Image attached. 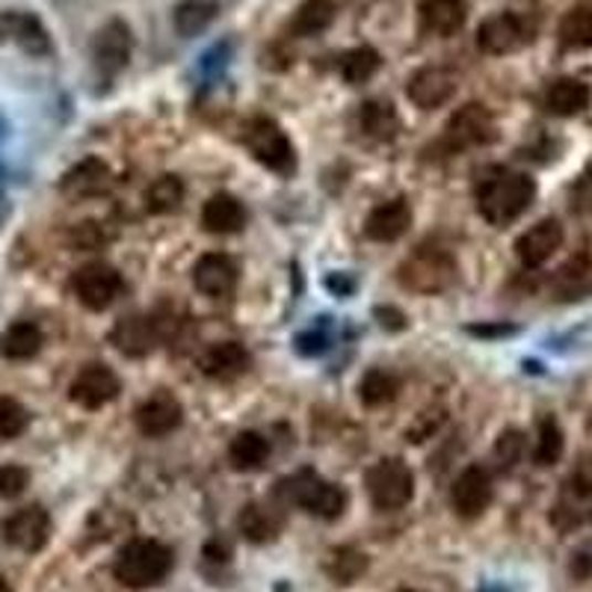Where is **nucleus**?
Returning <instances> with one entry per match:
<instances>
[{
    "mask_svg": "<svg viewBox=\"0 0 592 592\" xmlns=\"http://www.w3.org/2000/svg\"><path fill=\"white\" fill-rule=\"evenodd\" d=\"M533 195H537L533 178L525 172L498 169L489 178H483L477 187V211L491 225H509L528 211Z\"/></svg>",
    "mask_w": 592,
    "mask_h": 592,
    "instance_id": "nucleus-1",
    "label": "nucleus"
},
{
    "mask_svg": "<svg viewBox=\"0 0 592 592\" xmlns=\"http://www.w3.org/2000/svg\"><path fill=\"white\" fill-rule=\"evenodd\" d=\"M172 551L158 539H134L121 548L113 563V574L121 586L130 590H148L167 581V574L172 572Z\"/></svg>",
    "mask_w": 592,
    "mask_h": 592,
    "instance_id": "nucleus-2",
    "label": "nucleus"
},
{
    "mask_svg": "<svg viewBox=\"0 0 592 592\" xmlns=\"http://www.w3.org/2000/svg\"><path fill=\"white\" fill-rule=\"evenodd\" d=\"M278 495L287 504L306 509V512L324 518V521L341 518L343 507H347V495H343L341 486H335V483H329L326 477L311 472V468H303V472L285 477V480L278 483Z\"/></svg>",
    "mask_w": 592,
    "mask_h": 592,
    "instance_id": "nucleus-3",
    "label": "nucleus"
},
{
    "mask_svg": "<svg viewBox=\"0 0 592 592\" xmlns=\"http://www.w3.org/2000/svg\"><path fill=\"white\" fill-rule=\"evenodd\" d=\"M398 278L412 294H444L456 282V261L438 246H421L400 264Z\"/></svg>",
    "mask_w": 592,
    "mask_h": 592,
    "instance_id": "nucleus-4",
    "label": "nucleus"
},
{
    "mask_svg": "<svg viewBox=\"0 0 592 592\" xmlns=\"http://www.w3.org/2000/svg\"><path fill=\"white\" fill-rule=\"evenodd\" d=\"M243 146L250 148V155L258 160L261 167H267L276 176H290L296 169V155L290 139L276 121L267 116H255L243 128Z\"/></svg>",
    "mask_w": 592,
    "mask_h": 592,
    "instance_id": "nucleus-5",
    "label": "nucleus"
},
{
    "mask_svg": "<svg viewBox=\"0 0 592 592\" xmlns=\"http://www.w3.org/2000/svg\"><path fill=\"white\" fill-rule=\"evenodd\" d=\"M377 509H403L415 495V474L403 459H380L364 477Z\"/></svg>",
    "mask_w": 592,
    "mask_h": 592,
    "instance_id": "nucleus-6",
    "label": "nucleus"
},
{
    "mask_svg": "<svg viewBox=\"0 0 592 592\" xmlns=\"http://www.w3.org/2000/svg\"><path fill=\"white\" fill-rule=\"evenodd\" d=\"M72 287L81 306L89 308V311H107L125 290V282H121L119 269L110 267V264L89 261L74 273Z\"/></svg>",
    "mask_w": 592,
    "mask_h": 592,
    "instance_id": "nucleus-7",
    "label": "nucleus"
},
{
    "mask_svg": "<svg viewBox=\"0 0 592 592\" xmlns=\"http://www.w3.org/2000/svg\"><path fill=\"white\" fill-rule=\"evenodd\" d=\"M0 537L7 546H12L15 551H24V554H36L47 546L51 539V516H47L45 507L39 504H30V507L15 509L3 525H0Z\"/></svg>",
    "mask_w": 592,
    "mask_h": 592,
    "instance_id": "nucleus-8",
    "label": "nucleus"
},
{
    "mask_svg": "<svg viewBox=\"0 0 592 592\" xmlns=\"http://www.w3.org/2000/svg\"><path fill=\"white\" fill-rule=\"evenodd\" d=\"M134 54V33L121 19H110L93 39V63L102 77L113 81L128 68Z\"/></svg>",
    "mask_w": 592,
    "mask_h": 592,
    "instance_id": "nucleus-9",
    "label": "nucleus"
},
{
    "mask_svg": "<svg viewBox=\"0 0 592 592\" xmlns=\"http://www.w3.org/2000/svg\"><path fill=\"white\" fill-rule=\"evenodd\" d=\"M495 139V116L486 104H465L451 116L444 128V142L451 151H465V148L486 146Z\"/></svg>",
    "mask_w": 592,
    "mask_h": 592,
    "instance_id": "nucleus-10",
    "label": "nucleus"
},
{
    "mask_svg": "<svg viewBox=\"0 0 592 592\" xmlns=\"http://www.w3.org/2000/svg\"><path fill=\"white\" fill-rule=\"evenodd\" d=\"M119 391L121 382L113 373V368H107V364H86V368L77 370V377L68 385V398L81 409L95 412V409L110 406L113 400L119 398Z\"/></svg>",
    "mask_w": 592,
    "mask_h": 592,
    "instance_id": "nucleus-11",
    "label": "nucleus"
},
{
    "mask_svg": "<svg viewBox=\"0 0 592 592\" xmlns=\"http://www.w3.org/2000/svg\"><path fill=\"white\" fill-rule=\"evenodd\" d=\"M459 89V81L451 68L444 65H426L417 68L406 84L409 102L415 104L417 110H438L444 104L451 102Z\"/></svg>",
    "mask_w": 592,
    "mask_h": 592,
    "instance_id": "nucleus-12",
    "label": "nucleus"
},
{
    "mask_svg": "<svg viewBox=\"0 0 592 592\" xmlns=\"http://www.w3.org/2000/svg\"><path fill=\"white\" fill-rule=\"evenodd\" d=\"M528 24L516 12H498V15H491L477 28V47L489 56L512 54L518 47L528 45Z\"/></svg>",
    "mask_w": 592,
    "mask_h": 592,
    "instance_id": "nucleus-13",
    "label": "nucleus"
},
{
    "mask_svg": "<svg viewBox=\"0 0 592 592\" xmlns=\"http://www.w3.org/2000/svg\"><path fill=\"white\" fill-rule=\"evenodd\" d=\"M491 498H495V483L483 465H468L451 486V504L456 516L463 518H480L489 509Z\"/></svg>",
    "mask_w": 592,
    "mask_h": 592,
    "instance_id": "nucleus-14",
    "label": "nucleus"
},
{
    "mask_svg": "<svg viewBox=\"0 0 592 592\" xmlns=\"http://www.w3.org/2000/svg\"><path fill=\"white\" fill-rule=\"evenodd\" d=\"M19 45L30 56H47L54 51L51 33L33 12H0V45Z\"/></svg>",
    "mask_w": 592,
    "mask_h": 592,
    "instance_id": "nucleus-15",
    "label": "nucleus"
},
{
    "mask_svg": "<svg viewBox=\"0 0 592 592\" xmlns=\"http://www.w3.org/2000/svg\"><path fill=\"white\" fill-rule=\"evenodd\" d=\"M113 347L128 356V359H142L148 352L155 350L160 341V326L155 317L148 315H128L116 320L110 332Z\"/></svg>",
    "mask_w": 592,
    "mask_h": 592,
    "instance_id": "nucleus-16",
    "label": "nucleus"
},
{
    "mask_svg": "<svg viewBox=\"0 0 592 592\" xmlns=\"http://www.w3.org/2000/svg\"><path fill=\"white\" fill-rule=\"evenodd\" d=\"M237 276H241V269H237L232 255H225V252H208V255L195 261L193 267L195 290L211 296V299L232 294L234 287H237Z\"/></svg>",
    "mask_w": 592,
    "mask_h": 592,
    "instance_id": "nucleus-17",
    "label": "nucleus"
},
{
    "mask_svg": "<svg viewBox=\"0 0 592 592\" xmlns=\"http://www.w3.org/2000/svg\"><path fill=\"white\" fill-rule=\"evenodd\" d=\"M181 421H184V409L167 391L142 400L137 409V430L146 438H163V435L176 433Z\"/></svg>",
    "mask_w": 592,
    "mask_h": 592,
    "instance_id": "nucleus-18",
    "label": "nucleus"
},
{
    "mask_svg": "<svg viewBox=\"0 0 592 592\" xmlns=\"http://www.w3.org/2000/svg\"><path fill=\"white\" fill-rule=\"evenodd\" d=\"M563 225L557 220H539L516 241V255L525 267H542L563 246Z\"/></svg>",
    "mask_w": 592,
    "mask_h": 592,
    "instance_id": "nucleus-19",
    "label": "nucleus"
},
{
    "mask_svg": "<svg viewBox=\"0 0 592 592\" xmlns=\"http://www.w3.org/2000/svg\"><path fill=\"white\" fill-rule=\"evenodd\" d=\"M252 364L250 352L246 347L237 341H222L213 343L208 350L199 356V370H202L208 380H220V382H232L237 380L241 373H246Z\"/></svg>",
    "mask_w": 592,
    "mask_h": 592,
    "instance_id": "nucleus-20",
    "label": "nucleus"
},
{
    "mask_svg": "<svg viewBox=\"0 0 592 592\" xmlns=\"http://www.w3.org/2000/svg\"><path fill=\"white\" fill-rule=\"evenodd\" d=\"M113 187V172L110 167L98 158L81 160L77 167H72L60 181V190H63L68 199H95V195H104Z\"/></svg>",
    "mask_w": 592,
    "mask_h": 592,
    "instance_id": "nucleus-21",
    "label": "nucleus"
},
{
    "mask_svg": "<svg viewBox=\"0 0 592 592\" xmlns=\"http://www.w3.org/2000/svg\"><path fill=\"white\" fill-rule=\"evenodd\" d=\"M417 19H421V30L430 36H456L468 19V0H421Z\"/></svg>",
    "mask_w": 592,
    "mask_h": 592,
    "instance_id": "nucleus-22",
    "label": "nucleus"
},
{
    "mask_svg": "<svg viewBox=\"0 0 592 592\" xmlns=\"http://www.w3.org/2000/svg\"><path fill=\"white\" fill-rule=\"evenodd\" d=\"M412 225V208L406 199H391V202L377 204L364 220V234L377 243H394L409 232Z\"/></svg>",
    "mask_w": 592,
    "mask_h": 592,
    "instance_id": "nucleus-23",
    "label": "nucleus"
},
{
    "mask_svg": "<svg viewBox=\"0 0 592 592\" xmlns=\"http://www.w3.org/2000/svg\"><path fill=\"white\" fill-rule=\"evenodd\" d=\"M282 525H285V518L278 512L273 504H264V500H252L246 507L241 509V516H237V530H241V537L252 546H267L273 539L282 533Z\"/></svg>",
    "mask_w": 592,
    "mask_h": 592,
    "instance_id": "nucleus-24",
    "label": "nucleus"
},
{
    "mask_svg": "<svg viewBox=\"0 0 592 592\" xmlns=\"http://www.w3.org/2000/svg\"><path fill=\"white\" fill-rule=\"evenodd\" d=\"M246 222V211H243L241 199H234L232 193L211 195L202 208V225L204 232L211 234H237Z\"/></svg>",
    "mask_w": 592,
    "mask_h": 592,
    "instance_id": "nucleus-25",
    "label": "nucleus"
},
{
    "mask_svg": "<svg viewBox=\"0 0 592 592\" xmlns=\"http://www.w3.org/2000/svg\"><path fill=\"white\" fill-rule=\"evenodd\" d=\"M590 86L578 77H557L554 84L546 89V107L554 116H578L590 107Z\"/></svg>",
    "mask_w": 592,
    "mask_h": 592,
    "instance_id": "nucleus-26",
    "label": "nucleus"
},
{
    "mask_svg": "<svg viewBox=\"0 0 592 592\" xmlns=\"http://www.w3.org/2000/svg\"><path fill=\"white\" fill-rule=\"evenodd\" d=\"M338 19V3L335 0H303L299 10L290 19V33L296 39L320 36L326 30L332 28Z\"/></svg>",
    "mask_w": 592,
    "mask_h": 592,
    "instance_id": "nucleus-27",
    "label": "nucleus"
},
{
    "mask_svg": "<svg viewBox=\"0 0 592 592\" xmlns=\"http://www.w3.org/2000/svg\"><path fill=\"white\" fill-rule=\"evenodd\" d=\"M220 15V0H178L172 10V24L181 39H193L211 28Z\"/></svg>",
    "mask_w": 592,
    "mask_h": 592,
    "instance_id": "nucleus-28",
    "label": "nucleus"
},
{
    "mask_svg": "<svg viewBox=\"0 0 592 592\" xmlns=\"http://www.w3.org/2000/svg\"><path fill=\"white\" fill-rule=\"evenodd\" d=\"M359 128L364 130V137L380 139V142H389V139L398 137L400 116L394 110V104L385 102V98H370V102L361 104Z\"/></svg>",
    "mask_w": 592,
    "mask_h": 592,
    "instance_id": "nucleus-29",
    "label": "nucleus"
},
{
    "mask_svg": "<svg viewBox=\"0 0 592 592\" xmlns=\"http://www.w3.org/2000/svg\"><path fill=\"white\" fill-rule=\"evenodd\" d=\"M42 343H45L42 329L30 320H19L0 335V356L10 361H30L33 356H39Z\"/></svg>",
    "mask_w": 592,
    "mask_h": 592,
    "instance_id": "nucleus-30",
    "label": "nucleus"
},
{
    "mask_svg": "<svg viewBox=\"0 0 592 592\" xmlns=\"http://www.w3.org/2000/svg\"><path fill=\"white\" fill-rule=\"evenodd\" d=\"M229 459L237 472H258L269 459V442L255 430H243L229 444Z\"/></svg>",
    "mask_w": 592,
    "mask_h": 592,
    "instance_id": "nucleus-31",
    "label": "nucleus"
},
{
    "mask_svg": "<svg viewBox=\"0 0 592 592\" xmlns=\"http://www.w3.org/2000/svg\"><path fill=\"white\" fill-rule=\"evenodd\" d=\"M560 45L569 51H590L592 47V3H578L565 12L557 28Z\"/></svg>",
    "mask_w": 592,
    "mask_h": 592,
    "instance_id": "nucleus-32",
    "label": "nucleus"
},
{
    "mask_svg": "<svg viewBox=\"0 0 592 592\" xmlns=\"http://www.w3.org/2000/svg\"><path fill=\"white\" fill-rule=\"evenodd\" d=\"M398 394H400V377L385 368L368 370L359 382L361 403L370 409L389 406L391 400H398Z\"/></svg>",
    "mask_w": 592,
    "mask_h": 592,
    "instance_id": "nucleus-33",
    "label": "nucleus"
},
{
    "mask_svg": "<svg viewBox=\"0 0 592 592\" xmlns=\"http://www.w3.org/2000/svg\"><path fill=\"white\" fill-rule=\"evenodd\" d=\"M142 202H146L148 213H158V216L178 211L181 202H184V181L178 176L155 178V181L146 187Z\"/></svg>",
    "mask_w": 592,
    "mask_h": 592,
    "instance_id": "nucleus-34",
    "label": "nucleus"
},
{
    "mask_svg": "<svg viewBox=\"0 0 592 592\" xmlns=\"http://www.w3.org/2000/svg\"><path fill=\"white\" fill-rule=\"evenodd\" d=\"M380 65L382 56L377 47L370 45L352 47V51H347V54L341 56V77L350 86H361L368 84L370 77L380 72Z\"/></svg>",
    "mask_w": 592,
    "mask_h": 592,
    "instance_id": "nucleus-35",
    "label": "nucleus"
},
{
    "mask_svg": "<svg viewBox=\"0 0 592 592\" xmlns=\"http://www.w3.org/2000/svg\"><path fill=\"white\" fill-rule=\"evenodd\" d=\"M563 430L557 424L554 417H542L539 421V433H537V447H533V463L548 468V465L560 463L563 456Z\"/></svg>",
    "mask_w": 592,
    "mask_h": 592,
    "instance_id": "nucleus-36",
    "label": "nucleus"
},
{
    "mask_svg": "<svg viewBox=\"0 0 592 592\" xmlns=\"http://www.w3.org/2000/svg\"><path fill=\"white\" fill-rule=\"evenodd\" d=\"M592 287V264L590 258L569 261L560 273H557V294H563L565 299L586 294Z\"/></svg>",
    "mask_w": 592,
    "mask_h": 592,
    "instance_id": "nucleus-37",
    "label": "nucleus"
},
{
    "mask_svg": "<svg viewBox=\"0 0 592 592\" xmlns=\"http://www.w3.org/2000/svg\"><path fill=\"white\" fill-rule=\"evenodd\" d=\"M528 454V438L521 430H504L495 442V459L500 463V468H516L521 459Z\"/></svg>",
    "mask_w": 592,
    "mask_h": 592,
    "instance_id": "nucleus-38",
    "label": "nucleus"
},
{
    "mask_svg": "<svg viewBox=\"0 0 592 592\" xmlns=\"http://www.w3.org/2000/svg\"><path fill=\"white\" fill-rule=\"evenodd\" d=\"M364 565H368V560H364V554H359V551H350V548H338V551H332V560H329V574H332L335 581L341 583H350L356 581L361 572H364Z\"/></svg>",
    "mask_w": 592,
    "mask_h": 592,
    "instance_id": "nucleus-39",
    "label": "nucleus"
},
{
    "mask_svg": "<svg viewBox=\"0 0 592 592\" xmlns=\"http://www.w3.org/2000/svg\"><path fill=\"white\" fill-rule=\"evenodd\" d=\"M30 424L28 409L15 398H0V438H19Z\"/></svg>",
    "mask_w": 592,
    "mask_h": 592,
    "instance_id": "nucleus-40",
    "label": "nucleus"
},
{
    "mask_svg": "<svg viewBox=\"0 0 592 592\" xmlns=\"http://www.w3.org/2000/svg\"><path fill=\"white\" fill-rule=\"evenodd\" d=\"M113 234L107 232V225L104 222H95V220H86V222H77L72 229V234H68V241H72L74 250H102L104 243H110Z\"/></svg>",
    "mask_w": 592,
    "mask_h": 592,
    "instance_id": "nucleus-41",
    "label": "nucleus"
},
{
    "mask_svg": "<svg viewBox=\"0 0 592 592\" xmlns=\"http://www.w3.org/2000/svg\"><path fill=\"white\" fill-rule=\"evenodd\" d=\"M30 486V472L24 465H0V498H21Z\"/></svg>",
    "mask_w": 592,
    "mask_h": 592,
    "instance_id": "nucleus-42",
    "label": "nucleus"
},
{
    "mask_svg": "<svg viewBox=\"0 0 592 592\" xmlns=\"http://www.w3.org/2000/svg\"><path fill=\"white\" fill-rule=\"evenodd\" d=\"M444 421V412H424V415H417V421L406 430V438L409 442H424V438H430V435L438 430V424Z\"/></svg>",
    "mask_w": 592,
    "mask_h": 592,
    "instance_id": "nucleus-43",
    "label": "nucleus"
},
{
    "mask_svg": "<svg viewBox=\"0 0 592 592\" xmlns=\"http://www.w3.org/2000/svg\"><path fill=\"white\" fill-rule=\"evenodd\" d=\"M229 56H232V45H229V42H220V45H213L211 51L202 56V68L204 72H216V68H225Z\"/></svg>",
    "mask_w": 592,
    "mask_h": 592,
    "instance_id": "nucleus-44",
    "label": "nucleus"
},
{
    "mask_svg": "<svg viewBox=\"0 0 592 592\" xmlns=\"http://www.w3.org/2000/svg\"><path fill=\"white\" fill-rule=\"evenodd\" d=\"M572 483L574 489H578V495H592V454L583 456L581 463H578Z\"/></svg>",
    "mask_w": 592,
    "mask_h": 592,
    "instance_id": "nucleus-45",
    "label": "nucleus"
},
{
    "mask_svg": "<svg viewBox=\"0 0 592 592\" xmlns=\"http://www.w3.org/2000/svg\"><path fill=\"white\" fill-rule=\"evenodd\" d=\"M296 343H299V352H306V356H320V352L329 347V338L320 332H306L296 338Z\"/></svg>",
    "mask_w": 592,
    "mask_h": 592,
    "instance_id": "nucleus-46",
    "label": "nucleus"
},
{
    "mask_svg": "<svg viewBox=\"0 0 592 592\" xmlns=\"http://www.w3.org/2000/svg\"><path fill=\"white\" fill-rule=\"evenodd\" d=\"M574 208L581 213H592V176H583L581 181H578V187H574Z\"/></svg>",
    "mask_w": 592,
    "mask_h": 592,
    "instance_id": "nucleus-47",
    "label": "nucleus"
},
{
    "mask_svg": "<svg viewBox=\"0 0 592 592\" xmlns=\"http://www.w3.org/2000/svg\"><path fill=\"white\" fill-rule=\"evenodd\" d=\"M7 134H10V121L3 119V113H0V142L7 139Z\"/></svg>",
    "mask_w": 592,
    "mask_h": 592,
    "instance_id": "nucleus-48",
    "label": "nucleus"
},
{
    "mask_svg": "<svg viewBox=\"0 0 592 592\" xmlns=\"http://www.w3.org/2000/svg\"><path fill=\"white\" fill-rule=\"evenodd\" d=\"M0 592H12L10 581H7V578H3V574H0Z\"/></svg>",
    "mask_w": 592,
    "mask_h": 592,
    "instance_id": "nucleus-49",
    "label": "nucleus"
},
{
    "mask_svg": "<svg viewBox=\"0 0 592 592\" xmlns=\"http://www.w3.org/2000/svg\"><path fill=\"white\" fill-rule=\"evenodd\" d=\"M3 187H7V181H3V172H0V193H3Z\"/></svg>",
    "mask_w": 592,
    "mask_h": 592,
    "instance_id": "nucleus-50",
    "label": "nucleus"
},
{
    "mask_svg": "<svg viewBox=\"0 0 592 592\" xmlns=\"http://www.w3.org/2000/svg\"><path fill=\"white\" fill-rule=\"evenodd\" d=\"M398 592H417V590H398Z\"/></svg>",
    "mask_w": 592,
    "mask_h": 592,
    "instance_id": "nucleus-51",
    "label": "nucleus"
}]
</instances>
